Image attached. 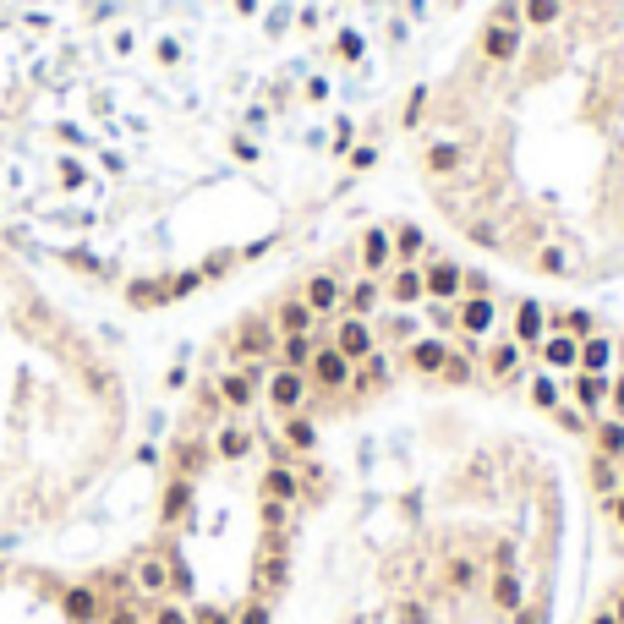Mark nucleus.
<instances>
[{
  "label": "nucleus",
  "mask_w": 624,
  "mask_h": 624,
  "mask_svg": "<svg viewBox=\"0 0 624 624\" xmlns=\"http://www.w3.org/2000/svg\"><path fill=\"white\" fill-rule=\"evenodd\" d=\"M137 416L104 307L0 219V548L61 553L126 477Z\"/></svg>",
  "instance_id": "f257e3e1"
},
{
  "label": "nucleus",
  "mask_w": 624,
  "mask_h": 624,
  "mask_svg": "<svg viewBox=\"0 0 624 624\" xmlns=\"http://www.w3.org/2000/svg\"><path fill=\"white\" fill-rule=\"evenodd\" d=\"M0 624H121L99 559L0 548Z\"/></svg>",
  "instance_id": "f03ea898"
}]
</instances>
